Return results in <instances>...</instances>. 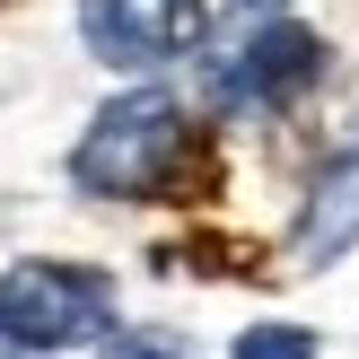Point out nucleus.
<instances>
[{
  "instance_id": "1",
  "label": "nucleus",
  "mask_w": 359,
  "mask_h": 359,
  "mask_svg": "<svg viewBox=\"0 0 359 359\" xmlns=\"http://www.w3.org/2000/svg\"><path fill=\"white\" fill-rule=\"evenodd\" d=\"M175 158H184V105H175L167 88H132V97H114L88 123V140L70 149V184L97 193V202H149L175 175Z\"/></svg>"
},
{
  "instance_id": "2",
  "label": "nucleus",
  "mask_w": 359,
  "mask_h": 359,
  "mask_svg": "<svg viewBox=\"0 0 359 359\" xmlns=\"http://www.w3.org/2000/svg\"><path fill=\"white\" fill-rule=\"evenodd\" d=\"M105 325H114V280L97 263H9L0 272V342H18L27 359L79 351Z\"/></svg>"
},
{
  "instance_id": "3",
  "label": "nucleus",
  "mask_w": 359,
  "mask_h": 359,
  "mask_svg": "<svg viewBox=\"0 0 359 359\" xmlns=\"http://www.w3.org/2000/svg\"><path fill=\"white\" fill-rule=\"evenodd\" d=\"M79 35L97 62L149 70V62H175L210 35V0H79Z\"/></svg>"
},
{
  "instance_id": "4",
  "label": "nucleus",
  "mask_w": 359,
  "mask_h": 359,
  "mask_svg": "<svg viewBox=\"0 0 359 359\" xmlns=\"http://www.w3.org/2000/svg\"><path fill=\"white\" fill-rule=\"evenodd\" d=\"M316 79H325V35L272 18V27H255L237 53H228L219 97H228V105H290V97H307Z\"/></svg>"
},
{
  "instance_id": "5",
  "label": "nucleus",
  "mask_w": 359,
  "mask_h": 359,
  "mask_svg": "<svg viewBox=\"0 0 359 359\" xmlns=\"http://www.w3.org/2000/svg\"><path fill=\"white\" fill-rule=\"evenodd\" d=\"M351 245H359V158L316 175L307 210H298V228H290V272H325V263H342Z\"/></svg>"
},
{
  "instance_id": "6",
  "label": "nucleus",
  "mask_w": 359,
  "mask_h": 359,
  "mask_svg": "<svg viewBox=\"0 0 359 359\" xmlns=\"http://www.w3.org/2000/svg\"><path fill=\"white\" fill-rule=\"evenodd\" d=\"M228 359H316V333L307 325H255V333H237Z\"/></svg>"
},
{
  "instance_id": "7",
  "label": "nucleus",
  "mask_w": 359,
  "mask_h": 359,
  "mask_svg": "<svg viewBox=\"0 0 359 359\" xmlns=\"http://www.w3.org/2000/svg\"><path fill=\"white\" fill-rule=\"evenodd\" d=\"M97 359H193V351H175V342H158V333H114Z\"/></svg>"
},
{
  "instance_id": "8",
  "label": "nucleus",
  "mask_w": 359,
  "mask_h": 359,
  "mask_svg": "<svg viewBox=\"0 0 359 359\" xmlns=\"http://www.w3.org/2000/svg\"><path fill=\"white\" fill-rule=\"evenodd\" d=\"M237 9H280V0H237Z\"/></svg>"
},
{
  "instance_id": "9",
  "label": "nucleus",
  "mask_w": 359,
  "mask_h": 359,
  "mask_svg": "<svg viewBox=\"0 0 359 359\" xmlns=\"http://www.w3.org/2000/svg\"><path fill=\"white\" fill-rule=\"evenodd\" d=\"M0 359H27V351H18V342H0Z\"/></svg>"
}]
</instances>
